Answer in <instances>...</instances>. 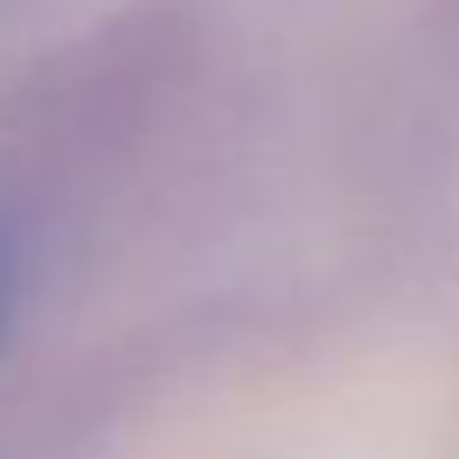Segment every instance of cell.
Returning <instances> with one entry per match:
<instances>
[{
    "instance_id": "obj_1",
    "label": "cell",
    "mask_w": 459,
    "mask_h": 459,
    "mask_svg": "<svg viewBox=\"0 0 459 459\" xmlns=\"http://www.w3.org/2000/svg\"><path fill=\"white\" fill-rule=\"evenodd\" d=\"M7 317H14V257L0 244V338H7Z\"/></svg>"
}]
</instances>
